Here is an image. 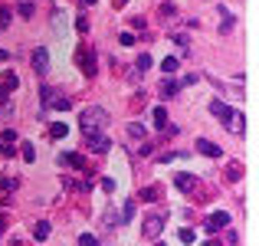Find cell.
<instances>
[{"label": "cell", "mask_w": 259, "mask_h": 246, "mask_svg": "<svg viewBox=\"0 0 259 246\" xmlns=\"http://www.w3.org/2000/svg\"><path fill=\"white\" fill-rule=\"evenodd\" d=\"M79 125H82V132H102V128L108 125V112L99 108V105H92L79 115Z\"/></svg>", "instance_id": "6da1fadb"}, {"label": "cell", "mask_w": 259, "mask_h": 246, "mask_svg": "<svg viewBox=\"0 0 259 246\" xmlns=\"http://www.w3.org/2000/svg\"><path fill=\"white\" fill-rule=\"evenodd\" d=\"M76 63H79V69H82V76H89V79L95 76V69H99V59H95V53L89 50V46H79L76 50Z\"/></svg>", "instance_id": "7a4b0ae2"}, {"label": "cell", "mask_w": 259, "mask_h": 246, "mask_svg": "<svg viewBox=\"0 0 259 246\" xmlns=\"http://www.w3.org/2000/svg\"><path fill=\"white\" fill-rule=\"evenodd\" d=\"M85 148H89L92 154H105L108 148H112V141H108L102 132H85Z\"/></svg>", "instance_id": "3957f363"}, {"label": "cell", "mask_w": 259, "mask_h": 246, "mask_svg": "<svg viewBox=\"0 0 259 246\" xmlns=\"http://www.w3.org/2000/svg\"><path fill=\"white\" fill-rule=\"evenodd\" d=\"M161 230H164V217H161V214L145 217V227H141L145 240H158V236H161Z\"/></svg>", "instance_id": "277c9868"}, {"label": "cell", "mask_w": 259, "mask_h": 246, "mask_svg": "<svg viewBox=\"0 0 259 246\" xmlns=\"http://www.w3.org/2000/svg\"><path fill=\"white\" fill-rule=\"evenodd\" d=\"M33 69L39 72V76H46V69H50V50H43V46H39V50H33Z\"/></svg>", "instance_id": "5b68a950"}, {"label": "cell", "mask_w": 259, "mask_h": 246, "mask_svg": "<svg viewBox=\"0 0 259 246\" xmlns=\"http://www.w3.org/2000/svg\"><path fill=\"white\" fill-rule=\"evenodd\" d=\"M227 227H230V214H227V210H217V214L207 220V230H210V233H217V230H227Z\"/></svg>", "instance_id": "8992f818"}, {"label": "cell", "mask_w": 259, "mask_h": 246, "mask_svg": "<svg viewBox=\"0 0 259 246\" xmlns=\"http://www.w3.org/2000/svg\"><path fill=\"white\" fill-rule=\"evenodd\" d=\"M20 86V79H17V72H7L4 79H0V102H7V95L13 92V89Z\"/></svg>", "instance_id": "52a82bcc"}, {"label": "cell", "mask_w": 259, "mask_h": 246, "mask_svg": "<svg viewBox=\"0 0 259 246\" xmlns=\"http://www.w3.org/2000/svg\"><path fill=\"white\" fill-rule=\"evenodd\" d=\"M197 151L207 154V158H223V151L213 145V141H207V138H197Z\"/></svg>", "instance_id": "ba28073f"}, {"label": "cell", "mask_w": 259, "mask_h": 246, "mask_svg": "<svg viewBox=\"0 0 259 246\" xmlns=\"http://www.w3.org/2000/svg\"><path fill=\"white\" fill-rule=\"evenodd\" d=\"M174 184H177V190L190 194V190H194V184H197V177H194V174H177V177H174Z\"/></svg>", "instance_id": "9c48e42d"}, {"label": "cell", "mask_w": 259, "mask_h": 246, "mask_svg": "<svg viewBox=\"0 0 259 246\" xmlns=\"http://www.w3.org/2000/svg\"><path fill=\"white\" fill-rule=\"evenodd\" d=\"M210 112H213V115H217V118H223V121H227V118H230V112H233V108H230V105H227V102H220V99H213V102H210Z\"/></svg>", "instance_id": "30bf717a"}, {"label": "cell", "mask_w": 259, "mask_h": 246, "mask_svg": "<svg viewBox=\"0 0 259 246\" xmlns=\"http://www.w3.org/2000/svg\"><path fill=\"white\" fill-rule=\"evenodd\" d=\"M230 128H233V132L236 135H243V132H246V118H243V112H230Z\"/></svg>", "instance_id": "8fae6325"}, {"label": "cell", "mask_w": 259, "mask_h": 246, "mask_svg": "<svg viewBox=\"0 0 259 246\" xmlns=\"http://www.w3.org/2000/svg\"><path fill=\"white\" fill-rule=\"evenodd\" d=\"M151 121H154V128H161V132H164V125H167V108L158 105V108L151 112Z\"/></svg>", "instance_id": "7c38bea8"}, {"label": "cell", "mask_w": 259, "mask_h": 246, "mask_svg": "<svg viewBox=\"0 0 259 246\" xmlns=\"http://www.w3.org/2000/svg\"><path fill=\"white\" fill-rule=\"evenodd\" d=\"M59 164H63V168H66V164H69V168H82V154H76V151H72V154H59Z\"/></svg>", "instance_id": "4fadbf2b"}, {"label": "cell", "mask_w": 259, "mask_h": 246, "mask_svg": "<svg viewBox=\"0 0 259 246\" xmlns=\"http://www.w3.org/2000/svg\"><path fill=\"white\" fill-rule=\"evenodd\" d=\"M46 236H50V223H46V220H39L36 227H33V240H36V243H43Z\"/></svg>", "instance_id": "5bb4252c"}, {"label": "cell", "mask_w": 259, "mask_h": 246, "mask_svg": "<svg viewBox=\"0 0 259 246\" xmlns=\"http://www.w3.org/2000/svg\"><path fill=\"white\" fill-rule=\"evenodd\" d=\"M66 135H69L66 121H56V125H50V138H66Z\"/></svg>", "instance_id": "9a60e30c"}, {"label": "cell", "mask_w": 259, "mask_h": 246, "mask_svg": "<svg viewBox=\"0 0 259 246\" xmlns=\"http://www.w3.org/2000/svg\"><path fill=\"white\" fill-rule=\"evenodd\" d=\"M138 197H141V200H148V203H151V200H158V197H161V187H145Z\"/></svg>", "instance_id": "2e32d148"}, {"label": "cell", "mask_w": 259, "mask_h": 246, "mask_svg": "<svg viewBox=\"0 0 259 246\" xmlns=\"http://www.w3.org/2000/svg\"><path fill=\"white\" fill-rule=\"evenodd\" d=\"M177 89H181V82H164V86H161V95H164V99H174Z\"/></svg>", "instance_id": "e0dca14e"}, {"label": "cell", "mask_w": 259, "mask_h": 246, "mask_svg": "<svg viewBox=\"0 0 259 246\" xmlns=\"http://www.w3.org/2000/svg\"><path fill=\"white\" fill-rule=\"evenodd\" d=\"M20 154H23V161H33L36 158V148H33L30 141H23V145H20Z\"/></svg>", "instance_id": "ac0fdd59"}, {"label": "cell", "mask_w": 259, "mask_h": 246, "mask_svg": "<svg viewBox=\"0 0 259 246\" xmlns=\"http://www.w3.org/2000/svg\"><path fill=\"white\" fill-rule=\"evenodd\" d=\"M13 141H17V132H13V128H4V132H0V145H13Z\"/></svg>", "instance_id": "d6986e66"}, {"label": "cell", "mask_w": 259, "mask_h": 246, "mask_svg": "<svg viewBox=\"0 0 259 246\" xmlns=\"http://www.w3.org/2000/svg\"><path fill=\"white\" fill-rule=\"evenodd\" d=\"M132 217H135V200H128L125 207H121V223H128Z\"/></svg>", "instance_id": "ffe728a7"}, {"label": "cell", "mask_w": 259, "mask_h": 246, "mask_svg": "<svg viewBox=\"0 0 259 246\" xmlns=\"http://www.w3.org/2000/svg\"><path fill=\"white\" fill-rule=\"evenodd\" d=\"M227 174H230V181H240V174H243V168H240V161H233L227 168Z\"/></svg>", "instance_id": "44dd1931"}, {"label": "cell", "mask_w": 259, "mask_h": 246, "mask_svg": "<svg viewBox=\"0 0 259 246\" xmlns=\"http://www.w3.org/2000/svg\"><path fill=\"white\" fill-rule=\"evenodd\" d=\"M161 69H164L167 76H171V72H177V59H174V56H167L164 63H161Z\"/></svg>", "instance_id": "7402d4cb"}, {"label": "cell", "mask_w": 259, "mask_h": 246, "mask_svg": "<svg viewBox=\"0 0 259 246\" xmlns=\"http://www.w3.org/2000/svg\"><path fill=\"white\" fill-rule=\"evenodd\" d=\"M17 10H20V17H33V4H30V0H20Z\"/></svg>", "instance_id": "603a6c76"}, {"label": "cell", "mask_w": 259, "mask_h": 246, "mask_svg": "<svg viewBox=\"0 0 259 246\" xmlns=\"http://www.w3.org/2000/svg\"><path fill=\"white\" fill-rule=\"evenodd\" d=\"M128 135H132V138H145V125H138V121L128 125Z\"/></svg>", "instance_id": "cb8c5ba5"}, {"label": "cell", "mask_w": 259, "mask_h": 246, "mask_svg": "<svg viewBox=\"0 0 259 246\" xmlns=\"http://www.w3.org/2000/svg\"><path fill=\"white\" fill-rule=\"evenodd\" d=\"M138 69H141V72L151 69V56H148V53H141V56H138Z\"/></svg>", "instance_id": "d4e9b609"}, {"label": "cell", "mask_w": 259, "mask_h": 246, "mask_svg": "<svg viewBox=\"0 0 259 246\" xmlns=\"http://www.w3.org/2000/svg\"><path fill=\"white\" fill-rule=\"evenodd\" d=\"M115 223H121L118 210H112V214H105V227H115Z\"/></svg>", "instance_id": "484cf974"}, {"label": "cell", "mask_w": 259, "mask_h": 246, "mask_svg": "<svg viewBox=\"0 0 259 246\" xmlns=\"http://www.w3.org/2000/svg\"><path fill=\"white\" fill-rule=\"evenodd\" d=\"M79 246H99V236H92V233H85L82 240H79Z\"/></svg>", "instance_id": "4316f807"}, {"label": "cell", "mask_w": 259, "mask_h": 246, "mask_svg": "<svg viewBox=\"0 0 259 246\" xmlns=\"http://www.w3.org/2000/svg\"><path fill=\"white\" fill-rule=\"evenodd\" d=\"M227 243H233V246L240 243V233H236V230H230V227H227Z\"/></svg>", "instance_id": "83f0119b"}, {"label": "cell", "mask_w": 259, "mask_h": 246, "mask_svg": "<svg viewBox=\"0 0 259 246\" xmlns=\"http://www.w3.org/2000/svg\"><path fill=\"white\" fill-rule=\"evenodd\" d=\"M181 240H184V243H194V240H197L194 230H181Z\"/></svg>", "instance_id": "f1b7e54d"}, {"label": "cell", "mask_w": 259, "mask_h": 246, "mask_svg": "<svg viewBox=\"0 0 259 246\" xmlns=\"http://www.w3.org/2000/svg\"><path fill=\"white\" fill-rule=\"evenodd\" d=\"M118 43H121V46H132V43H135V36H132V33H121Z\"/></svg>", "instance_id": "f546056e"}, {"label": "cell", "mask_w": 259, "mask_h": 246, "mask_svg": "<svg viewBox=\"0 0 259 246\" xmlns=\"http://www.w3.org/2000/svg\"><path fill=\"white\" fill-rule=\"evenodd\" d=\"M76 30H79V33H85V30H89V20H85V17H79V20H76Z\"/></svg>", "instance_id": "4dcf8cb0"}, {"label": "cell", "mask_w": 259, "mask_h": 246, "mask_svg": "<svg viewBox=\"0 0 259 246\" xmlns=\"http://www.w3.org/2000/svg\"><path fill=\"white\" fill-rule=\"evenodd\" d=\"M95 4V0H79V7H82V10H85V7H92Z\"/></svg>", "instance_id": "1f68e13d"}, {"label": "cell", "mask_w": 259, "mask_h": 246, "mask_svg": "<svg viewBox=\"0 0 259 246\" xmlns=\"http://www.w3.org/2000/svg\"><path fill=\"white\" fill-rule=\"evenodd\" d=\"M0 230H4V217H0Z\"/></svg>", "instance_id": "d6a6232c"}, {"label": "cell", "mask_w": 259, "mask_h": 246, "mask_svg": "<svg viewBox=\"0 0 259 246\" xmlns=\"http://www.w3.org/2000/svg\"><path fill=\"white\" fill-rule=\"evenodd\" d=\"M4 148H7V145H0V154H4Z\"/></svg>", "instance_id": "836d02e7"}, {"label": "cell", "mask_w": 259, "mask_h": 246, "mask_svg": "<svg viewBox=\"0 0 259 246\" xmlns=\"http://www.w3.org/2000/svg\"><path fill=\"white\" fill-rule=\"evenodd\" d=\"M154 246H164V243H154Z\"/></svg>", "instance_id": "e575fe53"}]
</instances>
